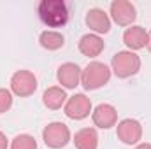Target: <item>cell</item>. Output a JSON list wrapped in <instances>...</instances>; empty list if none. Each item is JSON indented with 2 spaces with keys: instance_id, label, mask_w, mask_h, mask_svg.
I'll return each instance as SVG.
<instances>
[{
  "instance_id": "6da1fadb",
  "label": "cell",
  "mask_w": 151,
  "mask_h": 149,
  "mask_svg": "<svg viewBox=\"0 0 151 149\" xmlns=\"http://www.w3.org/2000/svg\"><path fill=\"white\" fill-rule=\"evenodd\" d=\"M37 12L40 21L51 28H60L69 21V7L63 0H42Z\"/></svg>"
},
{
  "instance_id": "7a4b0ae2",
  "label": "cell",
  "mask_w": 151,
  "mask_h": 149,
  "mask_svg": "<svg viewBox=\"0 0 151 149\" xmlns=\"http://www.w3.org/2000/svg\"><path fill=\"white\" fill-rule=\"evenodd\" d=\"M111 79V69L102 62H90L81 72V84L84 90H99Z\"/></svg>"
},
{
  "instance_id": "3957f363",
  "label": "cell",
  "mask_w": 151,
  "mask_h": 149,
  "mask_svg": "<svg viewBox=\"0 0 151 149\" xmlns=\"http://www.w3.org/2000/svg\"><path fill=\"white\" fill-rule=\"evenodd\" d=\"M141 70V58L134 51H118L111 60V72L116 77L127 79Z\"/></svg>"
},
{
  "instance_id": "277c9868",
  "label": "cell",
  "mask_w": 151,
  "mask_h": 149,
  "mask_svg": "<svg viewBox=\"0 0 151 149\" xmlns=\"http://www.w3.org/2000/svg\"><path fill=\"white\" fill-rule=\"evenodd\" d=\"M42 140L47 148L51 149H62L70 142V130L65 123L53 121L44 126L42 130Z\"/></svg>"
},
{
  "instance_id": "5b68a950",
  "label": "cell",
  "mask_w": 151,
  "mask_h": 149,
  "mask_svg": "<svg viewBox=\"0 0 151 149\" xmlns=\"http://www.w3.org/2000/svg\"><path fill=\"white\" fill-rule=\"evenodd\" d=\"M37 90V77L30 70H16L11 77V93L18 97H30Z\"/></svg>"
},
{
  "instance_id": "8992f818",
  "label": "cell",
  "mask_w": 151,
  "mask_h": 149,
  "mask_svg": "<svg viewBox=\"0 0 151 149\" xmlns=\"http://www.w3.org/2000/svg\"><path fill=\"white\" fill-rule=\"evenodd\" d=\"M63 112H65L67 117H70L74 121H81V119L90 116V112H91V100L84 93H76L70 98H67V102L63 105Z\"/></svg>"
},
{
  "instance_id": "52a82bcc",
  "label": "cell",
  "mask_w": 151,
  "mask_h": 149,
  "mask_svg": "<svg viewBox=\"0 0 151 149\" xmlns=\"http://www.w3.org/2000/svg\"><path fill=\"white\" fill-rule=\"evenodd\" d=\"M109 14H111L113 21L118 23L119 27H132V23L137 18V11H135L134 4L128 2V0H114V2H111Z\"/></svg>"
},
{
  "instance_id": "ba28073f",
  "label": "cell",
  "mask_w": 151,
  "mask_h": 149,
  "mask_svg": "<svg viewBox=\"0 0 151 149\" xmlns=\"http://www.w3.org/2000/svg\"><path fill=\"white\" fill-rule=\"evenodd\" d=\"M116 135L127 146L139 144V140L142 139V125L137 119H132V117L121 119L116 126Z\"/></svg>"
},
{
  "instance_id": "9c48e42d",
  "label": "cell",
  "mask_w": 151,
  "mask_h": 149,
  "mask_svg": "<svg viewBox=\"0 0 151 149\" xmlns=\"http://www.w3.org/2000/svg\"><path fill=\"white\" fill-rule=\"evenodd\" d=\"M91 119H93L95 126H99L102 130H107V128L116 126V123H118V111L111 104H99L91 111Z\"/></svg>"
},
{
  "instance_id": "30bf717a",
  "label": "cell",
  "mask_w": 151,
  "mask_h": 149,
  "mask_svg": "<svg viewBox=\"0 0 151 149\" xmlns=\"http://www.w3.org/2000/svg\"><path fill=\"white\" fill-rule=\"evenodd\" d=\"M81 67L77 63L72 62H67L63 65L58 67V72H56V79L58 82L62 84V88H67V90H74L76 86L81 84Z\"/></svg>"
},
{
  "instance_id": "8fae6325",
  "label": "cell",
  "mask_w": 151,
  "mask_h": 149,
  "mask_svg": "<svg viewBox=\"0 0 151 149\" xmlns=\"http://www.w3.org/2000/svg\"><path fill=\"white\" fill-rule=\"evenodd\" d=\"M86 25L90 30H93L97 35L99 34H107L111 30V18L104 9L93 7L86 12Z\"/></svg>"
},
{
  "instance_id": "7c38bea8",
  "label": "cell",
  "mask_w": 151,
  "mask_h": 149,
  "mask_svg": "<svg viewBox=\"0 0 151 149\" xmlns=\"http://www.w3.org/2000/svg\"><path fill=\"white\" fill-rule=\"evenodd\" d=\"M123 42L125 46L128 47V51H139V49H144L146 44H148V32L139 27V25H132L130 28L125 30L123 34Z\"/></svg>"
},
{
  "instance_id": "4fadbf2b",
  "label": "cell",
  "mask_w": 151,
  "mask_h": 149,
  "mask_svg": "<svg viewBox=\"0 0 151 149\" xmlns=\"http://www.w3.org/2000/svg\"><path fill=\"white\" fill-rule=\"evenodd\" d=\"M104 47H106L104 40L97 34H86V35H83V37L79 39V51L84 56H88V58L99 56L104 51Z\"/></svg>"
},
{
  "instance_id": "5bb4252c",
  "label": "cell",
  "mask_w": 151,
  "mask_h": 149,
  "mask_svg": "<svg viewBox=\"0 0 151 149\" xmlns=\"http://www.w3.org/2000/svg\"><path fill=\"white\" fill-rule=\"evenodd\" d=\"M67 98H69V97H67V93H65L63 88H60V86H51V88H47V90L44 91V95H42V104H44L47 109L56 111V109H62V107L65 105Z\"/></svg>"
},
{
  "instance_id": "9a60e30c",
  "label": "cell",
  "mask_w": 151,
  "mask_h": 149,
  "mask_svg": "<svg viewBox=\"0 0 151 149\" xmlns=\"http://www.w3.org/2000/svg\"><path fill=\"white\" fill-rule=\"evenodd\" d=\"M74 146L76 149H97L99 148V133L95 128H81L74 135Z\"/></svg>"
},
{
  "instance_id": "2e32d148",
  "label": "cell",
  "mask_w": 151,
  "mask_h": 149,
  "mask_svg": "<svg viewBox=\"0 0 151 149\" xmlns=\"http://www.w3.org/2000/svg\"><path fill=\"white\" fill-rule=\"evenodd\" d=\"M39 42L44 49L47 51H56L60 47H63L65 44V37L60 34V32H55V30H44L39 37Z\"/></svg>"
},
{
  "instance_id": "e0dca14e",
  "label": "cell",
  "mask_w": 151,
  "mask_h": 149,
  "mask_svg": "<svg viewBox=\"0 0 151 149\" xmlns=\"http://www.w3.org/2000/svg\"><path fill=\"white\" fill-rule=\"evenodd\" d=\"M11 149H37V140L28 133H21L12 139Z\"/></svg>"
},
{
  "instance_id": "ac0fdd59",
  "label": "cell",
  "mask_w": 151,
  "mask_h": 149,
  "mask_svg": "<svg viewBox=\"0 0 151 149\" xmlns=\"http://www.w3.org/2000/svg\"><path fill=\"white\" fill-rule=\"evenodd\" d=\"M11 107H12V93H11V90L0 88V114L7 112Z\"/></svg>"
},
{
  "instance_id": "d6986e66",
  "label": "cell",
  "mask_w": 151,
  "mask_h": 149,
  "mask_svg": "<svg viewBox=\"0 0 151 149\" xmlns=\"http://www.w3.org/2000/svg\"><path fill=\"white\" fill-rule=\"evenodd\" d=\"M7 148H9V140H7L5 133L0 132V149H7Z\"/></svg>"
},
{
  "instance_id": "ffe728a7",
  "label": "cell",
  "mask_w": 151,
  "mask_h": 149,
  "mask_svg": "<svg viewBox=\"0 0 151 149\" xmlns=\"http://www.w3.org/2000/svg\"><path fill=\"white\" fill-rule=\"evenodd\" d=\"M135 149H151V144H148V142H141V144H137Z\"/></svg>"
},
{
  "instance_id": "44dd1931",
  "label": "cell",
  "mask_w": 151,
  "mask_h": 149,
  "mask_svg": "<svg viewBox=\"0 0 151 149\" xmlns=\"http://www.w3.org/2000/svg\"><path fill=\"white\" fill-rule=\"evenodd\" d=\"M146 47H148V51L151 53V32H148V44H146Z\"/></svg>"
}]
</instances>
